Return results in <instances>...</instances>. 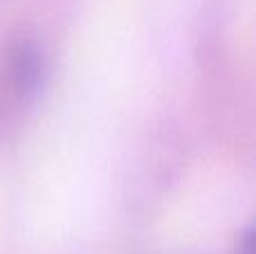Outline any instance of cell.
<instances>
[{
	"label": "cell",
	"mask_w": 256,
	"mask_h": 254,
	"mask_svg": "<svg viewBox=\"0 0 256 254\" xmlns=\"http://www.w3.org/2000/svg\"><path fill=\"white\" fill-rule=\"evenodd\" d=\"M234 254H254V232L252 230H245V232L240 234Z\"/></svg>",
	"instance_id": "obj_2"
},
{
	"label": "cell",
	"mask_w": 256,
	"mask_h": 254,
	"mask_svg": "<svg viewBox=\"0 0 256 254\" xmlns=\"http://www.w3.org/2000/svg\"><path fill=\"white\" fill-rule=\"evenodd\" d=\"M4 76L7 86L20 102H30L40 92L48 76V58L34 38L12 40L4 52Z\"/></svg>",
	"instance_id": "obj_1"
}]
</instances>
